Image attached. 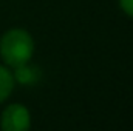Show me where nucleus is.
I'll use <instances>...</instances> for the list:
<instances>
[{"mask_svg": "<svg viewBox=\"0 0 133 131\" xmlns=\"http://www.w3.org/2000/svg\"><path fill=\"white\" fill-rule=\"evenodd\" d=\"M34 42L25 30H9L0 39V56L6 65L17 68L30 62Z\"/></svg>", "mask_w": 133, "mask_h": 131, "instance_id": "f257e3e1", "label": "nucleus"}, {"mask_svg": "<svg viewBox=\"0 0 133 131\" xmlns=\"http://www.w3.org/2000/svg\"><path fill=\"white\" fill-rule=\"evenodd\" d=\"M2 131H30L31 114L22 103H11L5 108L0 116Z\"/></svg>", "mask_w": 133, "mask_h": 131, "instance_id": "f03ea898", "label": "nucleus"}, {"mask_svg": "<svg viewBox=\"0 0 133 131\" xmlns=\"http://www.w3.org/2000/svg\"><path fill=\"white\" fill-rule=\"evenodd\" d=\"M14 76L8 68L0 65V103L12 93L14 88Z\"/></svg>", "mask_w": 133, "mask_h": 131, "instance_id": "7ed1b4c3", "label": "nucleus"}, {"mask_svg": "<svg viewBox=\"0 0 133 131\" xmlns=\"http://www.w3.org/2000/svg\"><path fill=\"white\" fill-rule=\"evenodd\" d=\"M37 79H39V71L34 66H28V63H25V65H20L16 68L14 80L20 82L23 85H28V83H34Z\"/></svg>", "mask_w": 133, "mask_h": 131, "instance_id": "20e7f679", "label": "nucleus"}, {"mask_svg": "<svg viewBox=\"0 0 133 131\" xmlns=\"http://www.w3.org/2000/svg\"><path fill=\"white\" fill-rule=\"evenodd\" d=\"M119 3H121V8L124 9V12L133 17V0H119Z\"/></svg>", "mask_w": 133, "mask_h": 131, "instance_id": "39448f33", "label": "nucleus"}]
</instances>
